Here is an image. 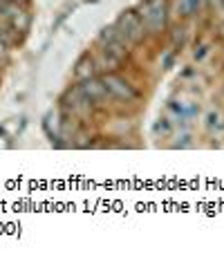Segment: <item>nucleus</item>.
Masks as SVG:
<instances>
[{"label":"nucleus","mask_w":224,"mask_h":262,"mask_svg":"<svg viewBox=\"0 0 224 262\" xmlns=\"http://www.w3.org/2000/svg\"><path fill=\"white\" fill-rule=\"evenodd\" d=\"M139 18L150 32H159L166 25V0H146L139 7Z\"/></svg>","instance_id":"f257e3e1"},{"label":"nucleus","mask_w":224,"mask_h":262,"mask_svg":"<svg viewBox=\"0 0 224 262\" xmlns=\"http://www.w3.org/2000/svg\"><path fill=\"white\" fill-rule=\"evenodd\" d=\"M115 29L126 45H137V43H141V38H144V25H141L137 14H132V11H126L119 18Z\"/></svg>","instance_id":"f03ea898"},{"label":"nucleus","mask_w":224,"mask_h":262,"mask_svg":"<svg viewBox=\"0 0 224 262\" xmlns=\"http://www.w3.org/2000/svg\"><path fill=\"white\" fill-rule=\"evenodd\" d=\"M103 85H105V90H108V94H112V97H117L121 101H132V99L139 97L137 90H135L130 83H126L123 79H119V76H115V74L105 76Z\"/></svg>","instance_id":"7ed1b4c3"},{"label":"nucleus","mask_w":224,"mask_h":262,"mask_svg":"<svg viewBox=\"0 0 224 262\" xmlns=\"http://www.w3.org/2000/svg\"><path fill=\"white\" fill-rule=\"evenodd\" d=\"M81 92H83V97L90 101V105H101L105 99H108V90H105L103 81H97V79H85L81 83Z\"/></svg>","instance_id":"20e7f679"},{"label":"nucleus","mask_w":224,"mask_h":262,"mask_svg":"<svg viewBox=\"0 0 224 262\" xmlns=\"http://www.w3.org/2000/svg\"><path fill=\"white\" fill-rule=\"evenodd\" d=\"M68 99H70V108H72V112H76V115H87L90 112V101H87L83 97V92H81V88H74V90L68 92Z\"/></svg>","instance_id":"39448f33"},{"label":"nucleus","mask_w":224,"mask_h":262,"mask_svg":"<svg viewBox=\"0 0 224 262\" xmlns=\"http://www.w3.org/2000/svg\"><path fill=\"white\" fill-rule=\"evenodd\" d=\"M92 68H94V61H92V58H83V61L76 65V76H79L81 81L90 79V76H92Z\"/></svg>","instance_id":"423d86ee"},{"label":"nucleus","mask_w":224,"mask_h":262,"mask_svg":"<svg viewBox=\"0 0 224 262\" xmlns=\"http://www.w3.org/2000/svg\"><path fill=\"white\" fill-rule=\"evenodd\" d=\"M155 130H157V133H162V135H166L168 130H170V126H168L166 121H162V123H157V126H155Z\"/></svg>","instance_id":"0eeeda50"}]
</instances>
